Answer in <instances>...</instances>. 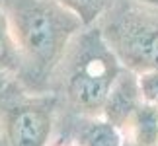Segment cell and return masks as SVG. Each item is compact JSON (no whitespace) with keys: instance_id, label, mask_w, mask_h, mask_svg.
<instances>
[{"instance_id":"6da1fadb","label":"cell","mask_w":158,"mask_h":146,"mask_svg":"<svg viewBox=\"0 0 158 146\" xmlns=\"http://www.w3.org/2000/svg\"><path fill=\"white\" fill-rule=\"evenodd\" d=\"M6 8L22 55L18 78L31 94H43L86 26L55 0H10Z\"/></svg>"},{"instance_id":"7a4b0ae2","label":"cell","mask_w":158,"mask_h":146,"mask_svg":"<svg viewBox=\"0 0 158 146\" xmlns=\"http://www.w3.org/2000/svg\"><path fill=\"white\" fill-rule=\"evenodd\" d=\"M123 66L107 47L100 27H84L72 41L57 74L66 103L76 115H102L106 99Z\"/></svg>"},{"instance_id":"3957f363","label":"cell","mask_w":158,"mask_h":146,"mask_svg":"<svg viewBox=\"0 0 158 146\" xmlns=\"http://www.w3.org/2000/svg\"><path fill=\"white\" fill-rule=\"evenodd\" d=\"M100 31L123 68L144 74L158 68V12L121 4L104 14Z\"/></svg>"},{"instance_id":"277c9868","label":"cell","mask_w":158,"mask_h":146,"mask_svg":"<svg viewBox=\"0 0 158 146\" xmlns=\"http://www.w3.org/2000/svg\"><path fill=\"white\" fill-rule=\"evenodd\" d=\"M57 97L51 94L20 95L0 109L4 146H49L55 129Z\"/></svg>"},{"instance_id":"5b68a950","label":"cell","mask_w":158,"mask_h":146,"mask_svg":"<svg viewBox=\"0 0 158 146\" xmlns=\"http://www.w3.org/2000/svg\"><path fill=\"white\" fill-rule=\"evenodd\" d=\"M143 92H141V82H139V74L121 68L117 80H115L111 92H109L102 117H106L107 121H111L113 125H117L121 131L127 123V119L131 117V113L141 105Z\"/></svg>"},{"instance_id":"8992f818","label":"cell","mask_w":158,"mask_h":146,"mask_svg":"<svg viewBox=\"0 0 158 146\" xmlns=\"http://www.w3.org/2000/svg\"><path fill=\"white\" fill-rule=\"evenodd\" d=\"M78 125L74 127L72 144L76 146H121L125 140L123 131L102 115L84 117L78 115Z\"/></svg>"},{"instance_id":"52a82bcc","label":"cell","mask_w":158,"mask_h":146,"mask_svg":"<svg viewBox=\"0 0 158 146\" xmlns=\"http://www.w3.org/2000/svg\"><path fill=\"white\" fill-rule=\"evenodd\" d=\"M123 135L137 146H158V107L143 101L127 119Z\"/></svg>"},{"instance_id":"ba28073f","label":"cell","mask_w":158,"mask_h":146,"mask_svg":"<svg viewBox=\"0 0 158 146\" xmlns=\"http://www.w3.org/2000/svg\"><path fill=\"white\" fill-rule=\"evenodd\" d=\"M22 70V55L16 41V33L12 27V20L8 8L0 4V76L12 78L20 76Z\"/></svg>"},{"instance_id":"9c48e42d","label":"cell","mask_w":158,"mask_h":146,"mask_svg":"<svg viewBox=\"0 0 158 146\" xmlns=\"http://www.w3.org/2000/svg\"><path fill=\"white\" fill-rule=\"evenodd\" d=\"M55 2L63 4L64 8L74 12L86 27L94 26L98 20H102L111 6V0H55Z\"/></svg>"},{"instance_id":"30bf717a","label":"cell","mask_w":158,"mask_h":146,"mask_svg":"<svg viewBox=\"0 0 158 146\" xmlns=\"http://www.w3.org/2000/svg\"><path fill=\"white\" fill-rule=\"evenodd\" d=\"M139 82H141L143 99L158 107V68L139 74Z\"/></svg>"},{"instance_id":"8fae6325","label":"cell","mask_w":158,"mask_h":146,"mask_svg":"<svg viewBox=\"0 0 158 146\" xmlns=\"http://www.w3.org/2000/svg\"><path fill=\"white\" fill-rule=\"evenodd\" d=\"M133 4L141 6V8H147V10H154L158 12V0H131Z\"/></svg>"},{"instance_id":"7c38bea8","label":"cell","mask_w":158,"mask_h":146,"mask_svg":"<svg viewBox=\"0 0 158 146\" xmlns=\"http://www.w3.org/2000/svg\"><path fill=\"white\" fill-rule=\"evenodd\" d=\"M6 82H8V80H6V78H2V76H0V90H4V88H6Z\"/></svg>"},{"instance_id":"4fadbf2b","label":"cell","mask_w":158,"mask_h":146,"mask_svg":"<svg viewBox=\"0 0 158 146\" xmlns=\"http://www.w3.org/2000/svg\"><path fill=\"white\" fill-rule=\"evenodd\" d=\"M121 146H137V144H133V142H129V140L125 138V140H123V144H121Z\"/></svg>"},{"instance_id":"5bb4252c","label":"cell","mask_w":158,"mask_h":146,"mask_svg":"<svg viewBox=\"0 0 158 146\" xmlns=\"http://www.w3.org/2000/svg\"><path fill=\"white\" fill-rule=\"evenodd\" d=\"M64 146H76V144H72V142H70V144H64Z\"/></svg>"},{"instance_id":"9a60e30c","label":"cell","mask_w":158,"mask_h":146,"mask_svg":"<svg viewBox=\"0 0 158 146\" xmlns=\"http://www.w3.org/2000/svg\"><path fill=\"white\" fill-rule=\"evenodd\" d=\"M0 146H4V144H2V136H0Z\"/></svg>"}]
</instances>
